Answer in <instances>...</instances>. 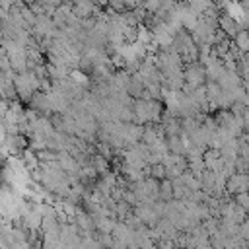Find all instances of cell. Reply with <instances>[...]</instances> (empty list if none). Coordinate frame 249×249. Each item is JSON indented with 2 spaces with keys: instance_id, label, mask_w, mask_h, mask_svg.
I'll use <instances>...</instances> for the list:
<instances>
[{
  "instance_id": "5b68a950",
  "label": "cell",
  "mask_w": 249,
  "mask_h": 249,
  "mask_svg": "<svg viewBox=\"0 0 249 249\" xmlns=\"http://www.w3.org/2000/svg\"><path fill=\"white\" fill-rule=\"evenodd\" d=\"M235 202H237L239 206H243V208L249 212V191H241V193H237V195H235Z\"/></svg>"
},
{
  "instance_id": "3957f363",
  "label": "cell",
  "mask_w": 249,
  "mask_h": 249,
  "mask_svg": "<svg viewBox=\"0 0 249 249\" xmlns=\"http://www.w3.org/2000/svg\"><path fill=\"white\" fill-rule=\"evenodd\" d=\"M173 196H175V193H173V181L169 177L161 179V183H160V198L169 202Z\"/></svg>"
},
{
  "instance_id": "7a4b0ae2",
  "label": "cell",
  "mask_w": 249,
  "mask_h": 249,
  "mask_svg": "<svg viewBox=\"0 0 249 249\" xmlns=\"http://www.w3.org/2000/svg\"><path fill=\"white\" fill-rule=\"evenodd\" d=\"M241 191H249V175L235 171L231 177H228V185H226V193L230 195H237Z\"/></svg>"
},
{
  "instance_id": "8992f818",
  "label": "cell",
  "mask_w": 249,
  "mask_h": 249,
  "mask_svg": "<svg viewBox=\"0 0 249 249\" xmlns=\"http://www.w3.org/2000/svg\"><path fill=\"white\" fill-rule=\"evenodd\" d=\"M243 140H245V142H249V132H247V134L243 136Z\"/></svg>"
},
{
  "instance_id": "6da1fadb",
  "label": "cell",
  "mask_w": 249,
  "mask_h": 249,
  "mask_svg": "<svg viewBox=\"0 0 249 249\" xmlns=\"http://www.w3.org/2000/svg\"><path fill=\"white\" fill-rule=\"evenodd\" d=\"M204 78H208L204 64H195V62H191V64L187 66V70H185V82H187L189 86L198 88V86L204 84Z\"/></svg>"
},
{
  "instance_id": "277c9868",
  "label": "cell",
  "mask_w": 249,
  "mask_h": 249,
  "mask_svg": "<svg viewBox=\"0 0 249 249\" xmlns=\"http://www.w3.org/2000/svg\"><path fill=\"white\" fill-rule=\"evenodd\" d=\"M233 43L237 45V49L241 51V53H249V29H239L237 31V35L233 37Z\"/></svg>"
}]
</instances>
